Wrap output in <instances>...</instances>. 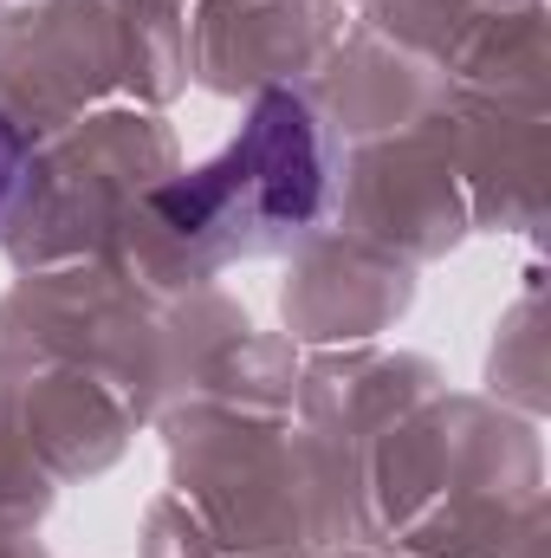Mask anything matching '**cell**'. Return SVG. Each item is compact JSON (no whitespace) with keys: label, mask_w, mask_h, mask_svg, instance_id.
Listing matches in <instances>:
<instances>
[{"label":"cell","mask_w":551,"mask_h":558,"mask_svg":"<svg viewBox=\"0 0 551 558\" xmlns=\"http://www.w3.org/2000/svg\"><path fill=\"white\" fill-rule=\"evenodd\" d=\"M149 208L182 234V241H254V234H298L325 208V143L292 92H260L241 137L215 162L162 182Z\"/></svg>","instance_id":"1"},{"label":"cell","mask_w":551,"mask_h":558,"mask_svg":"<svg viewBox=\"0 0 551 558\" xmlns=\"http://www.w3.org/2000/svg\"><path fill=\"white\" fill-rule=\"evenodd\" d=\"M26 169H33V143H26V131L0 111V215H7L13 195L26 189Z\"/></svg>","instance_id":"2"}]
</instances>
